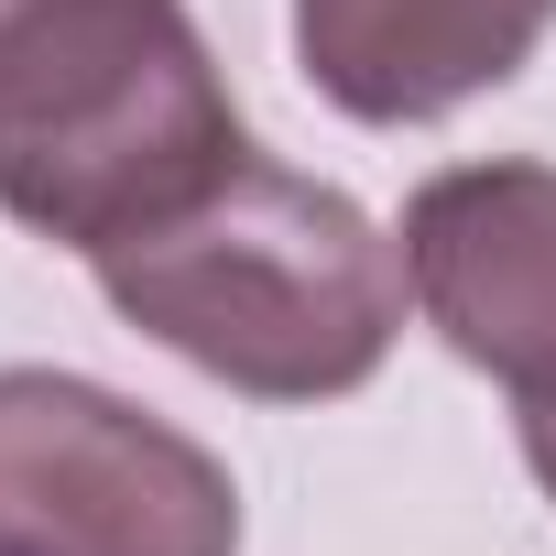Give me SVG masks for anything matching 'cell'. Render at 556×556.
<instances>
[{
  "label": "cell",
  "mask_w": 556,
  "mask_h": 556,
  "mask_svg": "<svg viewBox=\"0 0 556 556\" xmlns=\"http://www.w3.org/2000/svg\"><path fill=\"white\" fill-rule=\"evenodd\" d=\"M556 0H295V66L328 110L371 131H415L523 77Z\"/></svg>",
  "instance_id": "cell-4"
},
{
  "label": "cell",
  "mask_w": 556,
  "mask_h": 556,
  "mask_svg": "<svg viewBox=\"0 0 556 556\" xmlns=\"http://www.w3.org/2000/svg\"><path fill=\"white\" fill-rule=\"evenodd\" d=\"M426 328L523 415L556 404V164H447L404 207Z\"/></svg>",
  "instance_id": "cell-3"
},
{
  "label": "cell",
  "mask_w": 556,
  "mask_h": 556,
  "mask_svg": "<svg viewBox=\"0 0 556 556\" xmlns=\"http://www.w3.org/2000/svg\"><path fill=\"white\" fill-rule=\"evenodd\" d=\"M12 12H34V0H0V23H12Z\"/></svg>",
  "instance_id": "cell-6"
},
{
  "label": "cell",
  "mask_w": 556,
  "mask_h": 556,
  "mask_svg": "<svg viewBox=\"0 0 556 556\" xmlns=\"http://www.w3.org/2000/svg\"><path fill=\"white\" fill-rule=\"evenodd\" d=\"M0 556H240V480L77 371H0Z\"/></svg>",
  "instance_id": "cell-2"
},
{
  "label": "cell",
  "mask_w": 556,
  "mask_h": 556,
  "mask_svg": "<svg viewBox=\"0 0 556 556\" xmlns=\"http://www.w3.org/2000/svg\"><path fill=\"white\" fill-rule=\"evenodd\" d=\"M88 273L153 350H175L186 371H207L251 404L361 393L393 361L404 295H415L404 240L361 197L273 164L262 142L175 218L110 240Z\"/></svg>",
  "instance_id": "cell-1"
},
{
  "label": "cell",
  "mask_w": 556,
  "mask_h": 556,
  "mask_svg": "<svg viewBox=\"0 0 556 556\" xmlns=\"http://www.w3.org/2000/svg\"><path fill=\"white\" fill-rule=\"evenodd\" d=\"M523 458H534V480H545V502H556V404L523 415Z\"/></svg>",
  "instance_id": "cell-5"
}]
</instances>
